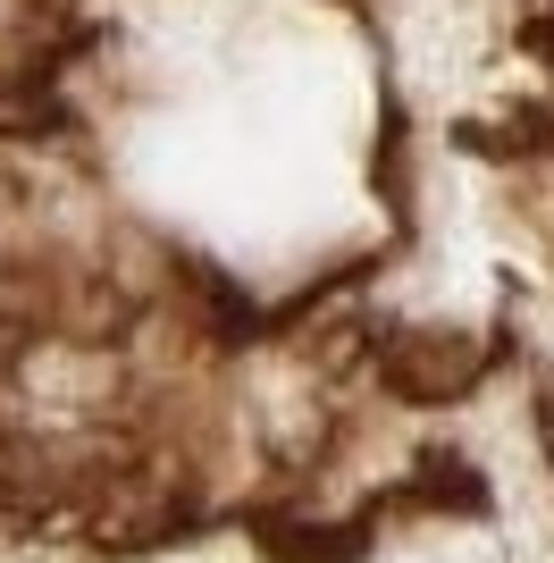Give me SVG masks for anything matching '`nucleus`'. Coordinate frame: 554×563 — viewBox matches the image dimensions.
<instances>
[]
</instances>
